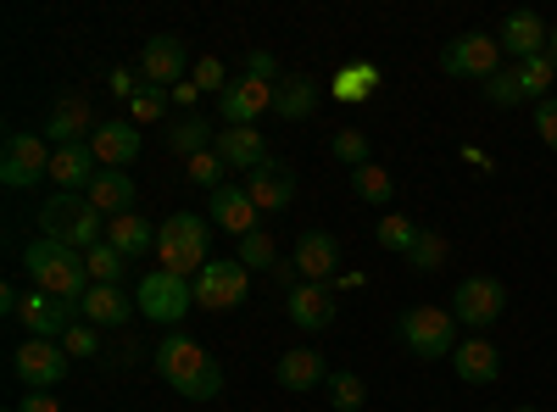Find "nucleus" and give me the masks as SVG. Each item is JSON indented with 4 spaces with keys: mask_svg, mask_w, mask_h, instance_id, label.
Returning a JSON list of instances; mask_svg holds the SVG:
<instances>
[{
    "mask_svg": "<svg viewBox=\"0 0 557 412\" xmlns=\"http://www.w3.org/2000/svg\"><path fill=\"white\" fill-rule=\"evenodd\" d=\"M157 374L168 390H178L184 401H218L223 396V369L190 340V335H168L157 346Z\"/></svg>",
    "mask_w": 557,
    "mask_h": 412,
    "instance_id": "1",
    "label": "nucleus"
},
{
    "mask_svg": "<svg viewBox=\"0 0 557 412\" xmlns=\"http://www.w3.org/2000/svg\"><path fill=\"white\" fill-rule=\"evenodd\" d=\"M23 267H28L34 290H51L62 301H84L89 296V267H84V251H73V246H57V240L39 235L23 251Z\"/></svg>",
    "mask_w": 557,
    "mask_h": 412,
    "instance_id": "2",
    "label": "nucleus"
},
{
    "mask_svg": "<svg viewBox=\"0 0 557 412\" xmlns=\"http://www.w3.org/2000/svg\"><path fill=\"white\" fill-rule=\"evenodd\" d=\"M39 235L57 240V246H73V251H96L107 240V217L89 207V196L57 190L51 201L39 207Z\"/></svg>",
    "mask_w": 557,
    "mask_h": 412,
    "instance_id": "3",
    "label": "nucleus"
},
{
    "mask_svg": "<svg viewBox=\"0 0 557 412\" xmlns=\"http://www.w3.org/2000/svg\"><path fill=\"white\" fill-rule=\"evenodd\" d=\"M157 257H162L168 273H178V279H196V273L207 267V217L173 212V217L157 228Z\"/></svg>",
    "mask_w": 557,
    "mask_h": 412,
    "instance_id": "4",
    "label": "nucleus"
},
{
    "mask_svg": "<svg viewBox=\"0 0 557 412\" xmlns=\"http://www.w3.org/2000/svg\"><path fill=\"white\" fill-rule=\"evenodd\" d=\"M396 335H401V346L412 357L435 362V357H451L457 351V317H451V307H407Z\"/></svg>",
    "mask_w": 557,
    "mask_h": 412,
    "instance_id": "5",
    "label": "nucleus"
},
{
    "mask_svg": "<svg viewBox=\"0 0 557 412\" xmlns=\"http://www.w3.org/2000/svg\"><path fill=\"white\" fill-rule=\"evenodd\" d=\"M190 307H196V285L178 279V273H168V267H151L146 279H139V290H134V312L151 317V324H178Z\"/></svg>",
    "mask_w": 557,
    "mask_h": 412,
    "instance_id": "6",
    "label": "nucleus"
},
{
    "mask_svg": "<svg viewBox=\"0 0 557 412\" xmlns=\"http://www.w3.org/2000/svg\"><path fill=\"white\" fill-rule=\"evenodd\" d=\"M441 73L446 78H469V84H485L502 73V45L496 34H457L441 45Z\"/></svg>",
    "mask_w": 557,
    "mask_h": 412,
    "instance_id": "7",
    "label": "nucleus"
},
{
    "mask_svg": "<svg viewBox=\"0 0 557 412\" xmlns=\"http://www.w3.org/2000/svg\"><path fill=\"white\" fill-rule=\"evenodd\" d=\"M502 312H507V285L491 279V273H474V279H462L451 290V317L462 329H474V335H485Z\"/></svg>",
    "mask_w": 557,
    "mask_h": 412,
    "instance_id": "8",
    "label": "nucleus"
},
{
    "mask_svg": "<svg viewBox=\"0 0 557 412\" xmlns=\"http://www.w3.org/2000/svg\"><path fill=\"white\" fill-rule=\"evenodd\" d=\"M190 285H196V307L228 312V307H246V296H251V267H246L240 257H235V262H207Z\"/></svg>",
    "mask_w": 557,
    "mask_h": 412,
    "instance_id": "9",
    "label": "nucleus"
},
{
    "mask_svg": "<svg viewBox=\"0 0 557 412\" xmlns=\"http://www.w3.org/2000/svg\"><path fill=\"white\" fill-rule=\"evenodd\" d=\"M34 178H51V140H45V134H7V151H0V185L28 190Z\"/></svg>",
    "mask_w": 557,
    "mask_h": 412,
    "instance_id": "10",
    "label": "nucleus"
},
{
    "mask_svg": "<svg viewBox=\"0 0 557 412\" xmlns=\"http://www.w3.org/2000/svg\"><path fill=\"white\" fill-rule=\"evenodd\" d=\"M73 369V357L62 351V340H23L12 357V374L23 390H57Z\"/></svg>",
    "mask_w": 557,
    "mask_h": 412,
    "instance_id": "11",
    "label": "nucleus"
},
{
    "mask_svg": "<svg viewBox=\"0 0 557 412\" xmlns=\"http://www.w3.org/2000/svg\"><path fill=\"white\" fill-rule=\"evenodd\" d=\"M17 317H23L28 340H62L84 312H78V301H62V296H51V290H28Z\"/></svg>",
    "mask_w": 557,
    "mask_h": 412,
    "instance_id": "12",
    "label": "nucleus"
},
{
    "mask_svg": "<svg viewBox=\"0 0 557 412\" xmlns=\"http://www.w3.org/2000/svg\"><path fill=\"white\" fill-rule=\"evenodd\" d=\"M139 78H146L151 89H178L184 78H190V51H184V39H173V34L146 39V51H139Z\"/></svg>",
    "mask_w": 557,
    "mask_h": 412,
    "instance_id": "13",
    "label": "nucleus"
},
{
    "mask_svg": "<svg viewBox=\"0 0 557 412\" xmlns=\"http://www.w3.org/2000/svg\"><path fill=\"white\" fill-rule=\"evenodd\" d=\"M262 112H273V84L240 78V84H228L223 96H218V117H223V128H257Z\"/></svg>",
    "mask_w": 557,
    "mask_h": 412,
    "instance_id": "14",
    "label": "nucleus"
},
{
    "mask_svg": "<svg viewBox=\"0 0 557 412\" xmlns=\"http://www.w3.org/2000/svg\"><path fill=\"white\" fill-rule=\"evenodd\" d=\"M296 273L307 285H330L335 273H341V240L330 235V228H307V235L296 240Z\"/></svg>",
    "mask_w": 557,
    "mask_h": 412,
    "instance_id": "15",
    "label": "nucleus"
},
{
    "mask_svg": "<svg viewBox=\"0 0 557 412\" xmlns=\"http://www.w3.org/2000/svg\"><path fill=\"white\" fill-rule=\"evenodd\" d=\"M246 196H251V207L257 212H285L290 201H296V173L285 167V162H262L251 178H246Z\"/></svg>",
    "mask_w": 557,
    "mask_h": 412,
    "instance_id": "16",
    "label": "nucleus"
},
{
    "mask_svg": "<svg viewBox=\"0 0 557 412\" xmlns=\"http://www.w3.org/2000/svg\"><path fill=\"white\" fill-rule=\"evenodd\" d=\"M101 123L89 117V101L84 96H62L57 107H51V117H45V140H51V151L57 146H84V134H96Z\"/></svg>",
    "mask_w": 557,
    "mask_h": 412,
    "instance_id": "17",
    "label": "nucleus"
},
{
    "mask_svg": "<svg viewBox=\"0 0 557 412\" xmlns=\"http://www.w3.org/2000/svg\"><path fill=\"white\" fill-rule=\"evenodd\" d=\"M496 45H502V57H513V62H530L546 51V23L535 12H507L502 28H496Z\"/></svg>",
    "mask_w": 557,
    "mask_h": 412,
    "instance_id": "18",
    "label": "nucleus"
},
{
    "mask_svg": "<svg viewBox=\"0 0 557 412\" xmlns=\"http://www.w3.org/2000/svg\"><path fill=\"white\" fill-rule=\"evenodd\" d=\"M451 369H457L462 385H496L502 379V351L485 335H469V340L451 351Z\"/></svg>",
    "mask_w": 557,
    "mask_h": 412,
    "instance_id": "19",
    "label": "nucleus"
},
{
    "mask_svg": "<svg viewBox=\"0 0 557 412\" xmlns=\"http://www.w3.org/2000/svg\"><path fill=\"white\" fill-rule=\"evenodd\" d=\"M96 173H101V162H96V151H89V140L51 151V178H57L67 196H84L89 185H96Z\"/></svg>",
    "mask_w": 557,
    "mask_h": 412,
    "instance_id": "20",
    "label": "nucleus"
},
{
    "mask_svg": "<svg viewBox=\"0 0 557 412\" xmlns=\"http://www.w3.org/2000/svg\"><path fill=\"white\" fill-rule=\"evenodd\" d=\"M290 324L296 329H307V335H318V329H330L335 324V290L330 285H296L290 290Z\"/></svg>",
    "mask_w": 557,
    "mask_h": 412,
    "instance_id": "21",
    "label": "nucleus"
},
{
    "mask_svg": "<svg viewBox=\"0 0 557 412\" xmlns=\"http://www.w3.org/2000/svg\"><path fill=\"white\" fill-rule=\"evenodd\" d=\"M273 379L285 385V390H296V396H307L312 385H323L330 379V362H323V351H307V346H296V351H285L273 362Z\"/></svg>",
    "mask_w": 557,
    "mask_h": 412,
    "instance_id": "22",
    "label": "nucleus"
},
{
    "mask_svg": "<svg viewBox=\"0 0 557 412\" xmlns=\"http://www.w3.org/2000/svg\"><path fill=\"white\" fill-rule=\"evenodd\" d=\"M212 223H218V228H228L235 240L257 235V207H251L246 185H223V190H212Z\"/></svg>",
    "mask_w": 557,
    "mask_h": 412,
    "instance_id": "23",
    "label": "nucleus"
},
{
    "mask_svg": "<svg viewBox=\"0 0 557 412\" xmlns=\"http://www.w3.org/2000/svg\"><path fill=\"white\" fill-rule=\"evenodd\" d=\"M84 196H89V207H96V212L112 223V217L134 212V178H128L123 167H101V173H96V185H89Z\"/></svg>",
    "mask_w": 557,
    "mask_h": 412,
    "instance_id": "24",
    "label": "nucleus"
},
{
    "mask_svg": "<svg viewBox=\"0 0 557 412\" xmlns=\"http://www.w3.org/2000/svg\"><path fill=\"white\" fill-rule=\"evenodd\" d=\"M212 151L223 157V167H240V173H257L268 162V146H262L257 128H218Z\"/></svg>",
    "mask_w": 557,
    "mask_h": 412,
    "instance_id": "25",
    "label": "nucleus"
},
{
    "mask_svg": "<svg viewBox=\"0 0 557 412\" xmlns=\"http://www.w3.org/2000/svg\"><path fill=\"white\" fill-rule=\"evenodd\" d=\"M89 151H96L101 167H128L139 157V128L134 123H101L89 134Z\"/></svg>",
    "mask_w": 557,
    "mask_h": 412,
    "instance_id": "26",
    "label": "nucleus"
},
{
    "mask_svg": "<svg viewBox=\"0 0 557 412\" xmlns=\"http://www.w3.org/2000/svg\"><path fill=\"white\" fill-rule=\"evenodd\" d=\"M78 312H84V324H96V329H123L128 317H134V307H128V296L117 285H89V296L78 301Z\"/></svg>",
    "mask_w": 557,
    "mask_h": 412,
    "instance_id": "27",
    "label": "nucleus"
},
{
    "mask_svg": "<svg viewBox=\"0 0 557 412\" xmlns=\"http://www.w3.org/2000/svg\"><path fill=\"white\" fill-rule=\"evenodd\" d=\"M273 112L285 117V123H301L318 112V84L307 73H290V78H278L273 84Z\"/></svg>",
    "mask_w": 557,
    "mask_h": 412,
    "instance_id": "28",
    "label": "nucleus"
},
{
    "mask_svg": "<svg viewBox=\"0 0 557 412\" xmlns=\"http://www.w3.org/2000/svg\"><path fill=\"white\" fill-rule=\"evenodd\" d=\"M107 246H112V251H123V257L134 262V257L157 251V228H151L146 217H139V212H123V217H112V223H107Z\"/></svg>",
    "mask_w": 557,
    "mask_h": 412,
    "instance_id": "29",
    "label": "nucleus"
},
{
    "mask_svg": "<svg viewBox=\"0 0 557 412\" xmlns=\"http://www.w3.org/2000/svg\"><path fill=\"white\" fill-rule=\"evenodd\" d=\"M212 140H218L212 123H207V117H196V112H184L178 123H168V151H173V157H184V162H196L201 151H212Z\"/></svg>",
    "mask_w": 557,
    "mask_h": 412,
    "instance_id": "30",
    "label": "nucleus"
},
{
    "mask_svg": "<svg viewBox=\"0 0 557 412\" xmlns=\"http://www.w3.org/2000/svg\"><path fill=\"white\" fill-rule=\"evenodd\" d=\"M351 190H357V201H368V207H391L396 178H391L380 162H368V167H357V173H351Z\"/></svg>",
    "mask_w": 557,
    "mask_h": 412,
    "instance_id": "31",
    "label": "nucleus"
},
{
    "mask_svg": "<svg viewBox=\"0 0 557 412\" xmlns=\"http://www.w3.org/2000/svg\"><path fill=\"white\" fill-rule=\"evenodd\" d=\"M407 267L412 273H441L446 267V240L435 235V228H418V240L407 246Z\"/></svg>",
    "mask_w": 557,
    "mask_h": 412,
    "instance_id": "32",
    "label": "nucleus"
},
{
    "mask_svg": "<svg viewBox=\"0 0 557 412\" xmlns=\"http://www.w3.org/2000/svg\"><path fill=\"white\" fill-rule=\"evenodd\" d=\"M485 101H491V107H524V101H530V96H524V78H519V62L502 67L496 78H485Z\"/></svg>",
    "mask_w": 557,
    "mask_h": 412,
    "instance_id": "33",
    "label": "nucleus"
},
{
    "mask_svg": "<svg viewBox=\"0 0 557 412\" xmlns=\"http://www.w3.org/2000/svg\"><path fill=\"white\" fill-rule=\"evenodd\" d=\"M123 262H128V257H123V251H112L107 240H101L96 251H84V267H89V285H117V279H123Z\"/></svg>",
    "mask_w": 557,
    "mask_h": 412,
    "instance_id": "34",
    "label": "nucleus"
},
{
    "mask_svg": "<svg viewBox=\"0 0 557 412\" xmlns=\"http://www.w3.org/2000/svg\"><path fill=\"white\" fill-rule=\"evenodd\" d=\"M330 407H335V412H362V407H368V385H362L357 374H346V369L330 374Z\"/></svg>",
    "mask_w": 557,
    "mask_h": 412,
    "instance_id": "35",
    "label": "nucleus"
},
{
    "mask_svg": "<svg viewBox=\"0 0 557 412\" xmlns=\"http://www.w3.org/2000/svg\"><path fill=\"white\" fill-rule=\"evenodd\" d=\"M374 240H380L385 251H401V257H407V246L418 240V223H412V217H401V212H385V217H380V228H374Z\"/></svg>",
    "mask_w": 557,
    "mask_h": 412,
    "instance_id": "36",
    "label": "nucleus"
},
{
    "mask_svg": "<svg viewBox=\"0 0 557 412\" xmlns=\"http://www.w3.org/2000/svg\"><path fill=\"white\" fill-rule=\"evenodd\" d=\"M368 151H374V146H368V134H362V128H341L335 140H330V157H335V162H346L351 173H357V167H368Z\"/></svg>",
    "mask_w": 557,
    "mask_h": 412,
    "instance_id": "37",
    "label": "nucleus"
},
{
    "mask_svg": "<svg viewBox=\"0 0 557 412\" xmlns=\"http://www.w3.org/2000/svg\"><path fill=\"white\" fill-rule=\"evenodd\" d=\"M374 84H380V67H341L335 96L341 101H368V96H374Z\"/></svg>",
    "mask_w": 557,
    "mask_h": 412,
    "instance_id": "38",
    "label": "nucleus"
},
{
    "mask_svg": "<svg viewBox=\"0 0 557 412\" xmlns=\"http://www.w3.org/2000/svg\"><path fill=\"white\" fill-rule=\"evenodd\" d=\"M519 78H524V96L541 107L546 101V89L557 84V73H552V62L546 57H530V62H519Z\"/></svg>",
    "mask_w": 557,
    "mask_h": 412,
    "instance_id": "39",
    "label": "nucleus"
},
{
    "mask_svg": "<svg viewBox=\"0 0 557 412\" xmlns=\"http://www.w3.org/2000/svg\"><path fill=\"white\" fill-rule=\"evenodd\" d=\"M184 173H190V185H201V190H223V157L218 151H201L196 162H184Z\"/></svg>",
    "mask_w": 557,
    "mask_h": 412,
    "instance_id": "40",
    "label": "nucleus"
},
{
    "mask_svg": "<svg viewBox=\"0 0 557 412\" xmlns=\"http://www.w3.org/2000/svg\"><path fill=\"white\" fill-rule=\"evenodd\" d=\"M168 96H173V89H151V84L139 89V96L128 101V117H134V128H139V123H157V117L168 112Z\"/></svg>",
    "mask_w": 557,
    "mask_h": 412,
    "instance_id": "41",
    "label": "nucleus"
},
{
    "mask_svg": "<svg viewBox=\"0 0 557 412\" xmlns=\"http://www.w3.org/2000/svg\"><path fill=\"white\" fill-rule=\"evenodd\" d=\"M62 351H67V357H101V329L78 317V324L62 335Z\"/></svg>",
    "mask_w": 557,
    "mask_h": 412,
    "instance_id": "42",
    "label": "nucleus"
},
{
    "mask_svg": "<svg viewBox=\"0 0 557 412\" xmlns=\"http://www.w3.org/2000/svg\"><path fill=\"white\" fill-rule=\"evenodd\" d=\"M240 262H246V267H278V251H273V240L262 235V228L240 240Z\"/></svg>",
    "mask_w": 557,
    "mask_h": 412,
    "instance_id": "43",
    "label": "nucleus"
},
{
    "mask_svg": "<svg viewBox=\"0 0 557 412\" xmlns=\"http://www.w3.org/2000/svg\"><path fill=\"white\" fill-rule=\"evenodd\" d=\"M190 84L201 89V96H212V89L223 96V89H228V78H223V62H218V57H201V62L190 67Z\"/></svg>",
    "mask_w": 557,
    "mask_h": 412,
    "instance_id": "44",
    "label": "nucleus"
},
{
    "mask_svg": "<svg viewBox=\"0 0 557 412\" xmlns=\"http://www.w3.org/2000/svg\"><path fill=\"white\" fill-rule=\"evenodd\" d=\"M535 134H541L546 151H557V96H546V101L535 107Z\"/></svg>",
    "mask_w": 557,
    "mask_h": 412,
    "instance_id": "45",
    "label": "nucleus"
},
{
    "mask_svg": "<svg viewBox=\"0 0 557 412\" xmlns=\"http://www.w3.org/2000/svg\"><path fill=\"white\" fill-rule=\"evenodd\" d=\"M139 84H146V78H139V67H112V96L134 101V96H139Z\"/></svg>",
    "mask_w": 557,
    "mask_h": 412,
    "instance_id": "46",
    "label": "nucleus"
},
{
    "mask_svg": "<svg viewBox=\"0 0 557 412\" xmlns=\"http://www.w3.org/2000/svg\"><path fill=\"white\" fill-rule=\"evenodd\" d=\"M246 78H257V84H273V78H278V62H273L268 51H251V57H246Z\"/></svg>",
    "mask_w": 557,
    "mask_h": 412,
    "instance_id": "47",
    "label": "nucleus"
},
{
    "mask_svg": "<svg viewBox=\"0 0 557 412\" xmlns=\"http://www.w3.org/2000/svg\"><path fill=\"white\" fill-rule=\"evenodd\" d=\"M17 412H62V401H57L51 390H28V396L17 401Z\"/></svg>",
    "mask_w": 557,
    "mask_h": 412,
    "instance_id": "48",
    "label": "nucleus"
},
{
    "mask_svg": "<svg viewBox=\"0 0 557 412\" xmlns=\"http://www.w3.org/2000/svg\"><path fill=\"white\" fill-rule=\"evenodd\" d=\"M173 101H178V107H196V101H201V89H196L190 78H184V84L173 89Z\"/></svg>",
    "mask_w": 557,
    "mask_h": 412,
    "instance_id": "49",
    "label": "nucleus"
},
{
    "mask_svg": "<svg viewBox=\"0 0 557 412\" xmlns=\"http://www.w3.org/2000/svg\"><path fill=\"white\" fill-rule=\"evenodd\" d=\"M546 62H552V73H557V28H546V51H541Z\"/></svg>",
    "mask_w": 557,
    "mask_h": 412,
    "instance_id": "50",
    "label": "nucleus"
},
{
    "mask_svg": "<svg viewBox=\"0 0 557 412\" xmlns=\"http://www.w3.org/2000/svg\"><path fill=\"white\" fill-rule=\"evenodd\" d=\"M513 412H541V407H513Z\"/></svg>",
    "mask_w": 557,
    "mask_h": 412,
    "instance_id": "51",
    "label": "nucleus"
},
{
    "mask_svg": "<svg viewBox=\"0 0 557 412\" xmlns=\"http://www.w3.org/2000/svg\"><path fill=\"white\" fill-rule=\"evenodd\" d=\"M7 412H17V407H7Z\"/></svg>",
    "mask_w": 557,
    "mask_h": 412,
    "instance_id": "52",
    "label": "nucleus"
}]
</instances>
